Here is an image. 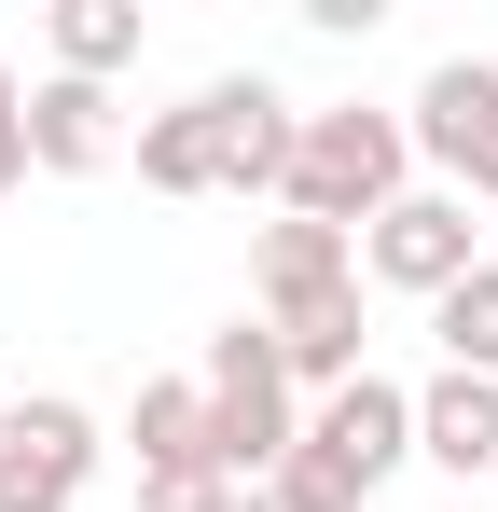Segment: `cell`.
<instances>
[{"mask_svg": "<svg viewBox=\"0 0 498 512\" xmlns=\"http://www.w3.org/2000/svg\"><path fill=\"white\" fill-rule=\"evenodd\" d=\"M402 194H415L402 111H360V97L305 111V139H291V194H277V208H305V222H332V236H360V222L402 208Z\"/></svg>", "mask_w": 498, "mask_h": 512, "instance_id": "cell-1", "label": "cell"}, {"mask_svg": "<svg viewBox=\"0 0 498 512\" xmlns=\"http://www.w3.org/2000/svg\"><path fill=\"white\" fill-rule=\"evenodd\" d=\"M208 471L222 485H277V457L305 443V402H291V374H277V333L236 319V333H208Z\"/></svg>", "mask_w": 498, "mask_h": 512, "instance_id": "cell-2", "label": "cell"}, {"mask_svg": "<svg viewBox=\"0 0 498 512\" xmlns=\"http://www.w3.org/2000/svg\"><path fill=\"white\" fill-rule=\"evenodd\" d=\"M471 263H485V222H471V194H443V180H415L402 208L360 222V277H388V291H415V305H443Z\"/></svg>", "mask_w": 498, "mask_h": 512, "instance_id": "cell-3", "label": "cell"}, {"mask_svg": "<svg viewBox=\"0 0 498 512\" xmlns=\"http://www.w3.org/2000/svg\"><path fill=\"white\" fill-rule=\"evenodd\" d=\"M402 139H415V167L443 180V194H485V208H498V70H485V56H443V70L415 84Z\"/></svg>", "mask_w": 498, "mask_h": 512, "instance_id": "cell-4", "label": "cell"}, {"mask_svg": "<svg viewBox=\"0 0 498 512\" xmlns=\"http://www.w3.org/2000/svg\"><path fill=\"white\" fill-rule=\"evenodd\" d=\"M97 485V416L83 402H14L0 429V512H70Z\"/></svg>", "mask_w": 498, "mask_h": 512, "instance_id": "cell-5", "label": "cell"}, {"mask_svg": "<svg viewBox=\"0 0 498 512\" xmlns=\"http://www.w3.org/2000/svg\"><path fill=\"white\" fill-rule=\"evenodd\" d=\"M208 97V125H222V194H291V139H305V97H277L263 70H222Z\"/></svg>", "mask_w": 498, "mask_h": 512, "instance_id": "cell-6", "label": "cell"}, {"mask_svg": "<svg viewBox=\"0 0 498 512\" xmlns=\"http://www.w3.org/2000/svg\"><path fill=\"white\" fill-rule=\"evenodd\" d=\"M263 333H277V374L291 388H360L374 360H360V277H332V291H291V305H263Z\"/></svg>", "mask_w": 498, "mask_h": 512, "instance_id": "cell-7", "label": "cell"}, {"mask_svg": "<svg viewBox=\"0 0 498 512\" xmlns=\"http://www.w3.org/2000/svg\"><path fill=\"white\" fill-rule=\"evenodd\" d=\"M305 443L346 457V471H360V499H374V485L415 457V388H402V374H360V388H332L319 416H305Z\"/></svg>", "mask_w": 498, "mask_h": 512, "instance_id": "cell-8", "label": "cell"}, {"mask_svg": "<svg viewBox=\"0 0 498 512\" xmlns=\"http://www.w3.org/2000/svg\"><path fill=\"white\" fill-rule=\"evenodd\" d=\"M111 153H125V111H111V84L42 70V84H28V167H42V180H97Z\"/></svg>", "mask_w": 498, "mask_h": 512, "instance_id": "cell-9", "label": "cell"}, {"mask_svg": "<svg viewBox=\"0 0 498 512\" xmlns=\"http://www.w3.org/2000/svg\"><path fill=\"white\" fill-rule=\"evenodd\" d=\"M415 457L457 471V485L498 471V374H429V388H415Z\"/></svg>", "mask_w": 498, "mask_h": 512, "instance_id": "cell-10", "label": "cell"}, {"mask_svg": "<svg viewBox=\"0 0 498 512\" xmlns=\"http://www.w3.org/2000/svg\"><path fill=\"white\" fill-rule=\"evenodd\" d=\"M332 277H360V236H332V222H305V208H277L263 250H249V291L291 305V291H332Z\"/></svg>", "mask_w": 498, "mask_h": 512, "instance_id": "cell-11", "label": "cell"}, {"mask_svg": "<svg viewBox=\"0 0 498 512\" xmlns=\"http://www.w3.org/2000/svg\"><path fill=\"white\" fill-rule=\"evenodd\" d=\"M42 42H56L70 84H111V70H139V0H56Z\"/></svg>", "mask_w": 498, "mask_h": 512, "instance_id": "cell-12", "label": "cell"}, {"mask_svg": "<svg viewBox=\"0 0 498 512\" xmlns=\"http://www.w3.org/2000/svg\"><path fill=\"white\" fill-rule=\"evenodd\" d=\"M139 180L153 194H222V125H208V97H180L139 125Z\"/></svg>", "mask_w": 498, "mask_h": 512, "instance_id": "cell-13", "label": "cell"}, {"mask_svg": "<svg viewBox=\"0 0 498 512\" xmlns=\"http://www.w3.org/2000/svg\"><path fill=\"white\" fill-rule=\"evenodd\" d=\"M125 443H139V471H194V457H208V388H194V374H153L139 416H125Z\"/></svg>", "mask_w": 498, "mask_h": 512, "instance_id": "cell-14", "label": "cell"}, {"mask_svg": "<svg viewBox=\"0 0 498 512\" xmlns=\"http://www.w3.org/2000/svg\"><path fill=\"white\" fill-rule=\"evenodd\" d=\"M429 333H443V374H498V263H471V277L429 305Z\"/></svg>", "mask_w": 498, "mask_h": 512, "instance_id": "cell-15", "label": "cell"}, {"mask_svg": "<svg viewBox=\"0 0 498 512\" xmlns=\"http://www.w3.org/2000/svg\"><path fill=\"white\" fill-rule=\"evenodd\" d=\"M249 485H222V471H208V457H194V471H139V512H236Z\"/></svg>", "mask_w": 498, "mask_h": 512, "instance_id": "cell-16", "label": "cell"}, {"mask_svg": "<svg viewBox=\"0 0 498 512\" xmlns=\"http://www.w3.org/2000/svg\"><path fill=\"white\" fill-rule=\"evenodd\" d=\"M14 180H28V84L0 70V194H14Z\"/></svg>", "mask_w": 498, "mask_h": 512, "instance_id": "cell-17", "label": "cell"}, {"mask_svg": "<svg viewBox=\"0 0 498 512\" xmlns=\"http://www.w3.org/2000/svg\"><path fill=\"white\" fill-rule=\"evenodd\" d=\"M236 512H291V499H277V485H249V499H236Z\"/></svg>", "mask_w": 498, "mask_h": 512, "instance_id": "cell-18", "label": "cell"}, {"mask_svg": "<svg viewBox=\"0 0 498 512\" xmlns=\"http://www.w3.org/2000/svg\"><path fill=\"white\" fill-rule=\"evenodd\" d=\"M485 263H498V222H485Z\"/></svg>", "mask_w": 498, "mask_h": 512, "instance_id": "cell-19", "label": "cell"}, {"mask_svg": "<svg viewBox=\"0 0 498 512\" xmlns=\"http://www.w3.org/2000/svg\"><path fill=\"white\" fill-rule=\"evenodd\" d=\"M0 429H14V402H0Z\"/></svg>", "mask_w": 498, "mask_h": 512, "instance_id": "cell-20", "label": "cell"}]
</instances>
